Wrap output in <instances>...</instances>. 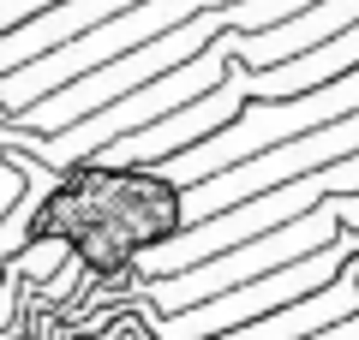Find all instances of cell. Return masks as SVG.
<instances>
[{"mask_svg":"<svg viewBox=\"0 0 359 340\" xmlns=\"http://www.w3.org/2000/svg\"><path fill=\"white\" fill-rule=\"evenodd\" d=\"M306 340H359V311L341 316V323H330V328H318V334H306Z\"/></svg>","mask_w":359,"mask_h":340,"instance_id":"8992f818","label":"cell"},{"mask_svg":"<svg viewBox=\"0 0 359 340\" xmlns=\"http://www.w3.org/2000/svg\"><path fill=\"white\" fill-rule=\"evenodd\" d=\"M25 221H30L25 209H13L6 221H0V269H6V257H13L18 245H25Z\"/></svg>","mask_w":359,"mask_h":340,"instance_id":"5b68a950","label":"cell"},{"mask_svg":"<svg viewBox=\"0 0 359 340\" xmlns=\"http://www.w3.org/2000/svg\"><path fill=\"white\" fill-rule=\"evenodd\" d=\"M0 340H6V334H0Z\"/></svg>","mask_w":359,"mask_h":340,"instance_id":"ba28073f","label":"cell"},{"mask_svg":"<svg viewBox=\"0 0 359 340\" xmlns=\"http://www.w3.org/2000/svg\"><path fill=\"white\" fill-rule=\"evenodd\" d=\"M18 197H25V173H18L13 162H0V221L18 209Z\"/></svg>","mask_w":359,"mask_h":340,"instance_id":"277c9868","label":"cell"},{"mask_svg":"<svg viewBox=\"0 0 359 340\" xmlns=\"http://www.w3.org/2000/svg\"><path fill=\"white\" fill-rule=\"evenodd\" d=\"M335 275H347L341 245L311 251V257H299V263H282V269H269V275H252L245 287L216 292V299L192 304V311L156 316V340H216V334H228V328H245L252 316H269V311H282V304H299V299H311V292H323Z\"/></svg>","mask_w":359,"mask_h":340,"instance_id":"7a4b0ae2","label":"cell"},{"mask_svg":"<svg viewBox=\"0 0 359 340\" xmlns=\"http://www.w3.org/2000/svg\"><path fill=\"white\" fill-rule=\"evenodd\" d=\"M180 233H186V185H174L162 167H120L96 155L66 167V179L25 221V245H66L96 275H120Z\"/></svg>","mask_w":359,"mask_h":340,"instance_id":"6da1fadb","label":"cell"},{"mask_svg":"<svg viewBox=\"0 0 359 340\" xmlns=\"http://www.w3.org/2000/svg\"><path fill=\"white\" fill-rule=\"evenodd\" d=\"M6 316H13V292H0V328H6Z\"/></svg>","mask_w":359,"mask_h":340,"instance_id":"52a82bcc","label":"cell"},{"mask_svg":"<svg viewBox=\"0 0 359 340\" xmlns=\"http://www.w3.org/2000/svg\"><path fill=\"white\" fill-rule=\"evenodd\" d=\"M341 316H353V281L335 275L323 292H311V299H299V304H282V311H269V316H252L245 328H228V334H216V340H306V334H318V328L341 323Z\"/></svg>","mask_w":359,"mask_h":340,"instance_id":"3957f363","label":"cell"}]
</instances>
